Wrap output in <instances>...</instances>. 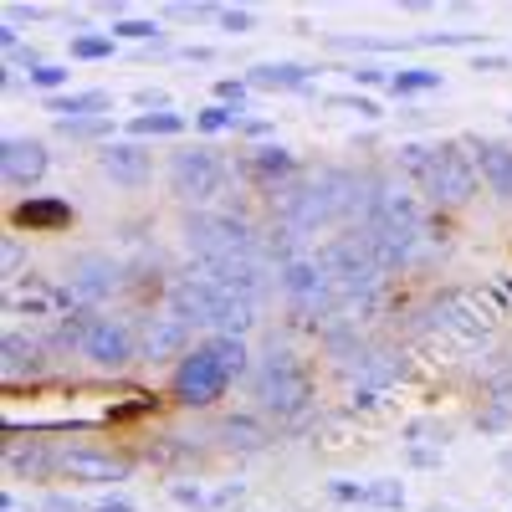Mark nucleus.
I'll return each instance as SVG.
<instances>
[{
  "label": "nucleus",
  "instance_id": "14",
  "mask_svg": "<svg viewBox=\"0 0 512 512\" xmlns=\"http://www.w3.org/2000/svg\"><path fill=\"white\" fill-rule=\"evenodd\" d=\"M62 472L72 482H128V461L93 451V446H77V451H62Z\"/></svg>",
  "mask_w": 512,
  "mask_h": 512
},
{
  "label": "nucleus",
  "instance_id": "2",
  "mask_svg": "<svg viewBox=\"0 0 512 512\" xmlns=\"http://www.w3.org/2000/svg\"><path fill=\"white\" fill-rule=\"evenodd\" d=\"M492 323H497V303H487L482 292H466V287L441 292L436 303L420 313V328L425 333L456 338V344H477L482 333H492Z\"/></svg>",
  "mask_w": 512,
  "mask_h": 512
},
{
  "label": "nucleus",
  "instance_id": "25",
  "mask_svg": "<svg viewBox=\"0 0 512 512\" xmlns=\"http://www.w3.org/2000/svg\"><path fill=\"white\" fill-rule=\"evenodd\" d=\"M431 88H441V72H431V67H400V72H390V93L395 98L431 93Z\"/></svg>",
  "mask_w": 512,
  "mask_h": 512
},
{
  "label": "nucleus",
  "instance_id": "10",
  "mask_svg": "<svg viewBox=\"0 0 512 512\" xmlns=\"http://www.w3.org/2000/svg\"><path fill=\"white\" fill-rule=\"evenodd\" d=\"M47 338H26V333H6V344H0V379H6V390H16V384L26 379H41L47 374Z\"/></svg>",
  "mask_w": 512,
  "mask_h": 512
},
{
  "label": "nucleus",
  "instance_id": "45",
  "mask_svg": "<svg viewBox=\"0 0 512 512\" xmlns=\"http://www.w3.org/2000/svg\"><path fill=\"white\" fill-rule=\"evenodd\" d=\"M93 512H134V502H123V497H108V502H98Z\"/></svg>",
  "mask_w": 512,
  "mask_h": 512
},
{
  "label": "nucleus",
  "instance_id": "32",
  "mask_svg": "<svg viewBox=\"0 0 512 512\" xmlns=\"http://www.w3.org/2000/svg\"><path fill=\"white\" fill-rule=\"evenodd\" d=\"M72 57H82V62L113 57V36H72Z\"/></svg>",
  "mask_w": 512,
  "mask_h": 512
},
{
  "label": "nucleus",
  "instance_id": "16",
  "mask_svg": "<svg viewBox=\"0 0 512 512\" xmlns=\"http://www.w3.org/2000/svg\"><path fill=\"white\" fill-rule=\"evenodd\" d=\"M185 344H190V323H180L175 313H164V318H149V323H144V333H139V354H144L149 364L185 354Z\"/></svg>",
  "mask_w": 512,
  "mask_h": 512
},
{
  "label": "nucleus",
  "instance_id": "6",
  "mask_svg": "<svg viewBox=\"0 0 512 512\" xmlns=\"http://www.w3.org/2000/svg\"><path fill=\"white\" fill-rule=\"evenodd\" d=\"M226 390H231V369L221 364V354L210 349V344L180 359V369H175V400L180 405L205 410V405H216Z\"/></svg>",
  "mask_w": 512,
  "mask_h": 512
},
{
  "label": "nucleus",
  "instance_id": "21",
  "mask_svg": "<svg viewBox=\"0 0 512 512\" xmlns=\"http://www.w3.org/2000/svg\"><path fill=\"white\" fill-rule=\"evenodd\" d=\"M318 67H303V62H262V67H251V88H277V93H297V88H308V77Z\"/></svg>",
  "mask_w": 512,
  "mask_h": 512
},
{
  "label": "nucleus",
  "instance_id": "27",
  "mask_svg": "<svg viewBox=\"0 0 512 512\" xmlns=\"http://www.w3.org/2000/svg\"><path fill=\"white\" fill-rule=\"evenodd\" d=\"M180 128H185V118L180 113H139L134 123H128V134H139V139H154V134H180Z\"/></svg>",
  "mask_w": 512,
  "mask_h": 512
},
{
  "label": "nucleus",
  "instance_id": "40",
  "mask_svg": "<svg viewBox=\"0 0 512 512\" xmlns=\"http://www.w3.org/2000/svg\"><path fill=\"white\" fill-rule=\"evenodd\" d=\"M36 512H82V502L67 497V492H52V497H41V502H36Z\"/></svg>",
  "mask_w": 512,
  "mask_h": 512
},
{
  "label": "nucleus",
  "instance_id": "20",
  "mask_svg": "<svg viewBox=\"0 0 512 512\" xmlns=\"http://www.w3.org/2000/svg\"><path fill=\"white\" fill-rule=\"evenodd\" d=\"M72 221V205L67 200H47V195H31L16 205V226H31V231H62Z\"/></svg>",
  "mask_w": 512,
  "mask_h": 512
},
{
  "label": "nucleus",
  "instance_id": "18",
  "mask_svg": "<svg viewBox=\"0 0 512 512\" xmlns=\"http://www.w3.org/2000/svg\"><path fill=\"white\" fill-rule=\"evenodd\" d=\"M210 441H221L226 451H262L272 436L256 415H221L216 425H210Z\"/></svg>",
  "mask_w": 512,
  "mask_h": 512
},
{
  "label": "nucleus",
  "instance_id": "12",
  "mask_svg": "<svg viewBox=\"0 0 512 512\" xmlns=\"http://www.w3.org/2000/svg\"><path fill=\"white\" fill-rule=\"evenodd\" d=\"M47 144L41 139H6V149H0V175H6L11 190H31L41 175H47Z\"/></svg>",
  "mask_w": 512,
  "mask_h": 512
},
{
  "label": "nucleus",
  "instance_id": "24",
  "mask_svg": "<svg viewBox=\"0 0 512 512\" xmlns=\"http://www.w3.org/2000/svg\"><path fill=\"white\" fill-rule=\"evenodd\" d=\"M98 108H113L108 93H57L47 98V113H67V118H93Z\"/></svg>",
  "mask_w": 512,
  "mask_h": 512
},
{
  "label": "nucleus",
  "instance_id": "42",
  "mask_svg": "<svg viewBox=\"0 0 512 512\" xmlns=\"http://www.w3.org/2000/svg\"><path fill=\"white\" fill-rule=\"evenodd\" d=\"M241 497H246V487L231 482V487H221V492H210V507H231V502H241Z\"/></svg>",
  "mask_w": 512,
  "mask_h": 512
},
{
  "label": "nucleus",
  "instance_id": "44",
  "mask_svg": "<svg viewBox=\"0 0 512 512\" xmlns=\"http://www.w3.org/2000/svg\"><path fill=\"white\" fill-rule=\"evenodd\" d=\"M41 16H47L41 6H11V21H41Z\"/></svg>",
  "mask_w": 512,
  "mask_h": 512
},
{
  "label": "nucleus",
  "instance_id": "41",
  "mask_svg": "<svg viewBox=\"0 0 512 512\" xmlns=\"http://www.w3.org/2000/svg\"><path fill=\"white\" fill-rule=\"evenodd\" d=\"M134 103H139V108H159V113H164V108H169V93H164V88H139V93H134Z\"/></svg>",
  "mask_w": 512,
  "mask_h": 512
},
{
  "label": "nucleus",
  "instance_id": "35",
  "mask_svg": "<svg viewBox=\"0 0 512 512\" xmlns=\"http://www.w3.org/2000/svg\"><path fill=\"white\" fill-rule=\"evenodd\" d=\"M354 82H364V88H379V82H390V67H374V62H354V67H344Z\"/></svg>",
  "mask_w": 512,
  "mask_h": 512
},
{
  "label": "nucleus",
  "instance_id": "43",
  "mask_svg": "<svg viewBox=\"0 0 512 512\" xmlns=\"http://www.w3.org/2000/svg\"><path fill=\"white\" fill-rule=\"evenodd\" d=\"M180 57L185 62H216V52H210V47H180Z\"/></svg>",
  "mask_w": 512,
  "mask_h": 512
},
{
  "label": "nucleus",
  "instance_id": "3",
  "mask_svg": "<svg viewBox=\"0 0 512 512\" xmlns=\"http://www.w3.org/2000/svg\"><path fill=\"white\" fill-rule=\"evenodd\" d=\"M185 241H190V251H195V267L262 251V236H256L241 216H231V210H200V216H190Z\"/></svg>",
  "mask_w": 512,
  "mask_h": 512
},
{
  "label": "nucleus",
  "instance_id": "36",
  "mask_svg": "<svg viewBox=\"0 0 512 512\" xmlns=\"http://www.w3.org/2000/svg\"><path fill=\"white\" fill-rule=\"evenodd\" d=\"M21 262H26V251H21V241L11 236V241H6V251H0V267H6V282H21Z\"/></svg>",
  "mask_w": 512,
  "mask_h": 512
},
{
  "label": "nucleus",
  "instance_id": "11",
  "mask_svg": "<svg viewBox=\"0 0 512 512\" xmlns=\"http://www.w3.org/2000/svg\"><path fill=\"white\" fill-rule=\"evenodd\" d=\"M139 344H134V333H128V323L118 318H98L93 333L82 338V359H93L98 369H123V364H134Z\"/></svg>",
  "mask_w": 512,
  "mask_h": 512
},
{
  "label": "nucleus",
  "instance_id": "31",
  "mask_svg": "<svg viewBox=\"0 0 512 512\" xmlns=\"http://www.w3.org/2000/svg\"><path fill=\"white\" fill-rule=\"evenodd\" d=\"M113 36H123V41H159V21H139V16H118V21H113Z\"/></svg>",
  "mask_w": 512,
  "mask_h": 512
},
{
  "label": "nucleus",
  "instance_id": "7",
  "mask_svg": "<svg viewBox=\"0 0 512 512\" xmlns=\"http://www.w3.org/2000/svg\"><path fill=\"white\" fill-rule=\"evenodd\" d=\"M169 190H175L180 200H216L226 190V164L216 149H180L175 159H169Z\"/></svg>",
  "mask_w": 512,
  "mask_h": 512
},
{
  "label": "nucleus",
  "instance_id": "4",
  "mask_svg": "<svg viewBox=\"0 0 512 512\" xmlns=\"http://www.w3.org/2000/svg\"><path fill=\"white\" fill-rule=\"evenodd\" d=\"M477 154L466 139H446L436 144V169H431V180H425V200H436V205H466L477 195Z\"/></svg>",
  "mask_w": 512,
  "mask_h": 512
},
{
  "label": "nucleus",
  "instance_id": "46",
  "mask_svg": "<svg viewBox=\"0 0 512 512\" xmlns=\"http://www.w3.org/2000/svg\"><path fill=\"white\" fill-rule=\"evenodd\" d=\"M472 67H477V72H502V67H507V57H477Z\"/></svg>",
  "mask_w": 512,
  "mask_h": 512
},
{
  "label": "nucleus",
  "instance_id": "37",
  "mask_svg": "<svg viewBox=\"0 0 512 512\" xmlns=\"http://www.w3.org/2000/svg\"><path fill=\"white\" fill-rule=\"evenodd\" d=\"M216 21H221V31H236V36H241V31H251V11H236V6H221V11H216Z\"/></svg>",
  "mask_w": 512,
  "mask_h": 512
},
{
  "label": "nucleus",
  "instance_id": "33",
  "mask_svg": "<svg viewBox=\"0 0 512 512\" xmlns=\"http://www.w3.org/2000/svg\"><path fill=\"white\" fill-rule=\"evenodd\" d=\"M67 77H72L67 67H57V62H41V67L31 72V88H41V93H47V98H57V88H62Z\"/></svg>",
  "mask_w": 512,
  "mask_h": 512
},
{
  "label": "nucleus",
  "instance_id": "29",
  "mask_svg": "<svg viewBox=\"0 0 512 512\" xmlns=\"http://www.w3.org/2000/svg\"><path fill=\"white\" fill-rule=\"evenodd\" d=\"M236 123H241V108H226V103H210V108L195 113L200 134H226V128H236Z\"/></svg>",
  "mask_w": 512,
  "mask_h": 512
},
{
  "label": "nucleus",
  "instance_id": "39",
  "mask_svg": "<svg viewBox=\"0 0 512 512\" xmlns=\"http://www.w3.org/2000/svg\"><path fill=\"white\" fill-rule=\"evenodd\" d=\"M169 492H175V502H180V507H195V512H205V507H210V497H205L200 487H185V482H175Z\"/></svg>",
  "mask_w": 512,
  "mask_h": 512
},
{
  "label": "nucleus",
  "instance_id": "5",
  "mask_svg": "<svg viewBox=\"0 0 512 512\" xmlns=\"http://www.w3.org/2000/svg\"><path fill=\"white\" fill-rule=\"evenodd\" d=\"M282 292H287V303L297 313H308V318H333V308H344V297H338L333 277L323 272L318 256H297V262H287L277 272Z\"/></svg>",
  "mask_w": 512,
  "mask_h": 512
},
{
  "label": "nucleus",
  "instance_id": "23",
  "mask_svg": "<svg viewBox=\"0 0 512 512\" xmlns=\"http://www.w3.org/2000/svg\"><path fill=\"white\" fill-rule=\"evenodd\" d=\"M292 169H297V159H292V149H282V144H262V149L251 154V175H262V180H272V185L287 180Z\"/></svg>",
  "mask_w": 512,
  "mask_h": 512
},
{
  "label": "nucleus",
  "instance_id": "28",
  "mask_svg": "<svg viewBox=\"0 0 512 512\" xmlns=\"http://www.w3.org/2000/svg\"><path fill=\"white\" fill-rule=\"evenodd\" d=\"M364 502H369V507H384V512H400V507H405V487L390 482V477L364 482Z\"/></svg>",
  "mask_w": 512,
  "mask_h": 512
},
{
  "label": "nucleus",
  "instance_id": "48",
  "mask_svg": "<svg viewBox=\"0 0 512 512\" xmlns=\"http://www.w3.org/2000/svg\"><path fill=\"white\" fill-rule=\"evenodd\" d=\"M502 461H507V466H512V451H507V456H502Z\"/></svg>",
  "mask_w": 512,
  "mask_h": 512
},
{
  "label": "nucleus",
  "instance_id": "34",
  "mask_svg": "<svg viewBox=\"0 0 512 512\" xmlns=\"http://www.w3.org/2000/svg\"><path fill=\"white\" fill-rule=\"evenodd\" d=\"M328 108H349V113H359V118H384V113H379V103H374V98H364V93H333V98H328Z\"/></svg>",
  "mask_w": 512,
  "mask_h": 512
},
{
  "label": "nucleus",
  "instance_id": "17",
  "mask_svg": "<svg viewBox=\"0 0 512 512\" xmlns=\"http://www.w3.org/2000/svg\"><path fill=\"white\" fill-rule=\"evenodd\" d=\"M52 472H62V456H52L47 441H11L6 446V477L11 482H41Z\"/></svg>",
  "mask_w": 512,
  "mask_h": 512
},
{
  "label": "nucleus",
  "instance_id": "30",
  "mask_svg": "<svg viewBox=\"0 0 512 512\" xmlns=\"http://www.w3.org/2000/svg\"><path fill=\"white\" fill-rule=\"evenodd\" d=\"M210 349L221 354V364L231 369V379H236V374H246V359H251V354H246V344H241V338H226V333H216V338H210Z\"/></svg>",
  "mask_w": 512,
  "mask_h": 512
},
{
  "label": "nucleus",
  "instance_id": "9",
  "mask_svg": "<svg viewBox=\"0 0 512 512\" xmlns=\"http://www.w3.org/2000/svg\"><path fill=\"white\" fill-rule=\"evenodd\" d=\"M118 287H123V272H118V262H113V256H98V251H88V256H77V262L67 267L62 308L72 313V303H77V308L103 303V297H113Z\"/></svg>",
  "mask_w": 512,
  "mask_h": 512
},
{
  "label": "nucleus",
  "instance_id": "47",
  "mask_svg": "<svg viewBox=\"0 0 512 512\" xmlns=\"http://www.w3.org/2000/svg\"><path fill=\"white\" fill-rule=\"evenodd\" d=\"M6 512H16V502H11V497H6Z\"/></svg>",
  "mask_w": 512,
  "mask_h": 512
},
{
  "label": "nucleus",
  "instance_id": "13",
  "mask_svg": "<svg viewBox=\"0 0 512 512\" xmlns=\"http://www.w3.org/2000/svg\"><path fill=\"white\" fill-rule=\"evenodd\" d=\"M98 169H103L113 185H144L154 175V154L144 144H103Z\"/></svg>",
  "mask_w": 512,
  "mask_h": 512
},
{
  "label": "nucleus",
  "instance_id": "15",
  "mask_svg": "<svg viewBox=\"0 0 512 512\" xmlns=\"http://www.w3.org/2000/svg\"><path fill=\"white\" fill-rule=\"evenodd\" d=\"M466 144H472V154H477L482 185H487L497 200L512 205V144H497V139H466Z\"/></svg>",
  "mask_w": 512,
  "mask_h": 512
},
{
  "label": "nucleus",
  "instance_id": "8",
  "mask_svg": "<svg viewBox=\"0 0 512 512\" xmlns=\"http://www.w3.org/2000/svg\"><path fill=\"white\" fill-rule=\"evenodd\" d=\"M226 303H231V292H221L200 272H190V277H180L175 287H169V313H175L180 323H190V328H221Z\"/></svg>",
  "mask_w": 512,
  "mask_h": 512
},
{
  "label": "nucleus",
  "instance_id": "26",
  "mask_svg": "<svg viewBox=\"0 0 512 512\" xmlns=\"http://www.w3.org/2000/svg\"><path fill=\"white\" fill-rule=\"evenodd\" d=\"M57 134H67V139H108V134H113V118H108V113H93V118H57Z\"/></svg>",
  "mask_w": 512,
  "mask_h": 512
},
{
  "label": "nucleus",
  "instance_id": "1",
  "mask_svg": "<svg viewBox=\"0 0 512 512\" xmlns=\"http://www.w3.org/2000/svg\"><path fill=\"white\" fill-rule=\"evenodd\" d=\"M251 395L262 400V410H272L277 420H297L308 410V400H313V379H308V369H303L297 354L272 349L251 369Z\"/></svg>",
  "mask_w": 512,
  "mask_h": 512
},
{
  "label": "nucleus",
  "instance_id": "38",
  "mask_svg": "<svg viewBox=\"0 0 512 512\" xmlns=\"http://www.w3.org/2000/svg\"><path fill=\"white\" fill-rule=\"evenodd\" d=\"M216 98H221L226 108H241V103H246V82H231V77H221V82H216Z\"/></svg>",
  "mask_w": 512,
  "mask_h": 512
},
{
  "label": "nucleus",
  "instance_id": "19",
  "mask_svg": "<svg viewBox=\"0 0 512 512\" xmlns=\"http://www.w3.org/2000/svg\"><path fill=\"white\" fill-rule=\"evenodd\" d=\"M477 425H482V431H507V425H512V364H502L487 379V400H482Z\"/></svg>",
  "mask_w": 512,
  "mask_h": 512
},
{
  "label": "nucleus",
  "instance_id": "22",
  "mask_svg": "<svg viewBox=\"0 0 512 512\" xmlns=\"http://www.w3.org/2000/svg\"><path fill=\"white\" fill-rule=\"evenodd\" d=\"M395 164H400V175H410L415 190H425V180H431V169H436V144H400Z\"/></svg>",
  "mask_w": 512,
  "mask_h": 512
}]
</instances>
